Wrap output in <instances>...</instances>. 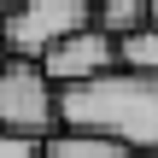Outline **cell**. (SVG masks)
I'll return each mask as SVG.
<instances>
[{"label": "cell", "mask_w": 158, "mask_h": 158, "mask_svg": "<svg viewBox=\"0 0 158 158\" xmlns=\"http://www.w3.org/2000/svg\"><path fill=\"white\" fill-rule=\"evenodd\" d=\"M59 129L100 135V141H117L129 152H152L158 147V76L117 64L94 82L59 88Z\"/></svg>", "instance_id": "cell-1"}, {"label": "cell", "mask_w": 158, "mask_h": 158, "mask_svg": "<svg viewBox=\"0 0 158 158\" xmlns=\"http://www.w3.org/2000/svg\"><path fill=\"white\" fill-rule=\"evenodd\" d=\"M88 6H100V0H88Z\"/></svg>", "instance_id": "cell-13"}, {"label": "cell", "mask_w": 158, "mask_h": 158, "mask_svg": "<svg viewBox=\"0 0 158 158\" xmlns=\"http://www.w3.org/2000/svg\"><path fill=\"white\" fill-rule=\"evenodd\" d=\"M0 129L35 135V141H53L59 135V82L35 59L0 64Z\"/></svg>", "instance_id": "cell-3"}, {"label": "cell", "mask_w": 158, "mask_h": 158, "mask_svg": "<svg viewBox=\"0 0 158 158\" xmlns=\"http://www.w3.org/2000/svg\"><path fill=\"white\" fill-rule=\"evenodd\" d=\"M147 23H152V0H100L94 6V29H106L111 41H123Z\"/></svg>", "instance_id": "cell-5"}, {"label": "cell", "mask_w": 158, "mask_h": 158, "mask_svg": "<svg viewBox=\"0 0 158 158\" xmlns=\"http://www.w3.org/2000/svg\"><path fill=\"white\" fill-rule=\"evenodd\" d=\"M12 6H18V0H0V18H6V12H12Z\"/></svg>", "instance_id": "cell-10"}, {"label": "cell", "mask_w": 158, "mask_h": 158, "mask_svg": "<svg viewBox=\"0 0 158 158\" xmlns=\"http://www.w3.org/2000/svg\"><path fill=\"white\" fill-rule=\"evenodd\" d=\"M117 64H123V70H141V76H158V29L152 23L117 41Z\"/></svg>", "instance_id": "cell-7"}, {"label": "cell", "mask_w": 158, "mask_h": 158, "mask_svg": "<svg viewBox=\"0 0 158 158\" xmlns=\"http://www.w3.org/2000/svg\"><path fill=\"white\" fill-rule=\"evenodd\" d=\"M94 23V6L88 0H18L6 18H0V41L12 47V59H47L64 35L88 29Z\"/></svg>", "instance_id": "cell-2"}, {"label": "cell", "mask_w": 158, "mask_h": 158, "mask_svg": "<svg viewBox=\"0 0 158 158\" xmlns=\"http://www.w3.org/2000/svg\"><path fill=\"white\" fill-rule=\"evenodd\" d=\"M41 70L59 82V88H76V82H94V76H106V70H117V41L106 35V29H76V35H64L47 59H41Z\"/></svg>", "instance_id": "cell-4"}, {"label": "cell", "mask_w": 158, "mask_h": 158, "mask_svg": "<svg viewBox=\"0 0 158 158\" xmlns=\"http://www.w3.org/2000/svg\"><path fill=\"white\" fill-rule=\"evenodd\" d=\"M152 29H158V0H152Z\"/></svg>", "instance_id": "cell-11"}, {"label": "cell", "mask_w": 158, "mask_h": 158, "mask_svg": "<svg viewBox=\"0 0 158 158\" xmlns=\"http://www.w3.org/2000/svg\"><path fill=\"white\" fill-rule=\"evenodd\" d=\"M41 158H141V152H129V147H117V141H100V135L59 129V135L47 141V152H41Z\"/></svg>", "instance_id": "cell-6"}, {"label": "cell", "mask_w": 158, "mask_h": 158, "mask_svg": "<svg viewBox=\"0 0 158 158\" xmlns=\"http://www.w3.org/2000/svg\"><path fill=\"white\" fill-rule=\"evenodd\" d=\"M0 64H12V47H6V41H0Z\"/></svg>", "instance_id": "cell-9"}, {"label": "cell", "mask_w": 158, "mask_h": 158, "mask_svg": "<svg viewBox=\"0 0 158 158\" xmlns=\"http://www.w3.org/2000/svg\"><path fill=\"white\" fill-rule=\"evenodd\" d=\"M47 152V141H35V135H12V129H0V158H41Z\"/></svg>", "instance_id": "cell-8"}, {"label": "cell", "mask_w": 158, "mask_h": 158, "mask_svg": "<svg viewBox=\"0 0 158 158\" xmlns=\"http://www.w3.org/2000/svg\"><path fill=\"white\" fill-rule=\"evenodd\" d=\"M141 158H158V147H152V152H141Z\"/></svg>", "instance_id": "cell-12"}]
</instances>
